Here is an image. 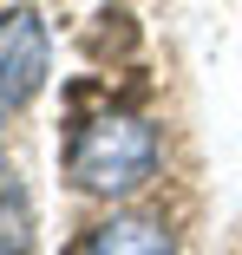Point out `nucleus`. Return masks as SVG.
<instances>
[{
  "mask_svg": "<svg viewBox=\"0 0 242 255\" xmlns=\"http://www.w3.org/2000/svg\"><path fill=\"white\" fill-rule=\"evenodd\" d=\"M0 255H33V196L7 150H0Z\"/></svg>",
  "mask_w": 242,
  "mask_h": 255,
  "instance_id": "20e7f679",
  "label": "nucleus"
},
{
  "mask_svg": "<svg viewBox=\"0 0 242 255\" xmlns=\"http://www.w3.org/2000/svg\"><path fill=\"white\" fill-rule=\"evenodd\" d=\"M157 125L137 112H99L66 137V183L85 196H131L157 177Z\"/></svg>",
  "mask_w": 242,
  "mask_h": 255,
  "instance_id": "f257e3e1",
  "label": "nucleus"
},
{
  "mask_svg": "<svg viewBox=\"0 0 242 255\" xmlns=\"http://www.w3.org/2000/svg\"><path fill=\"white\" fill-rule=\"evenodd\" d=\"M85 255H177V242L157 216H105L85 236Z\"/></svg>",
  "mask_w": 242,
  "mask_h": 255,
  "instance_id": "7ed1b4c3",
  "label": "nucleus"
},
{
  "mask_svg": "<svg viewBox=\"0 0 242 255\" xmlns=\"http://www.w3.org/2000/svg\"><path fill=\"white\" fill-rule=\"evenodd\" d=\"M53 72V33L33 7L0 13V112H26Z\"/></svg>",
  "mask_w": 242,
  "mask_h": 255,
  "instance_id": "f03ea898",
  "label": "nucleus"
}]
</instances>
